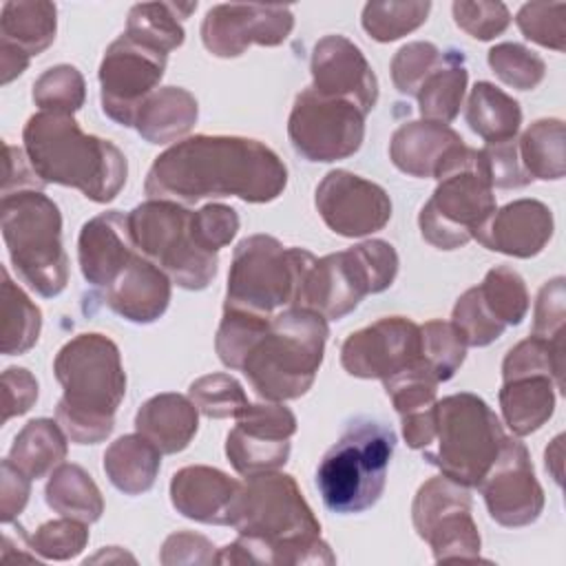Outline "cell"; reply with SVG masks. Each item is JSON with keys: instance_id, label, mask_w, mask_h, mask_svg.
Returning <instances> with one entry per match:
<instances>
[{"instance_id": "1f68e13d", "label": "cell", "mask_w": 566, "mask_h": 566, "mask_svg": "<svg viewBox=\"0 0 566 566\" xmlns=\"http://www.w3.org/2000/svg\"><path fill=\"white\" fill-rule=\"evenodd\" d=\"M69 436L57 420L35 418L29 420L15 436L9 460L31 480H38L62 464L69 451Z\"/></svg>"}, {"instance_id": "9a60e30c", "label": "cell", "mask_w": 566, "mask_h": 566, "mask_svg": "<svg viewBox=\"0 0 566 566\" xmlns=\"http://www.w3.org/2000/svg\"><path fill=\"white\" fill-rule=\"evenodd\" d=\"M168 55L126 33L113 40L99 64L102 111L119 126H135L142 104L157 91Z\"/></svg>"}, {"instance_id": "94428289", "label": "cell", "mask_w": 566, "mask_h": 566, "mask_svg": "<svg viewBox=\"0 0 566 566\" xmlns=\"http://www.w3.org/2000/svg\"><path fill=\"white\" fill-rule=\"evenodd\" d=\"M46 184L31 168L27 153L11 144L4 146V179H2V197L22 192V190H42Z\"/></svg>"}, {"instance_id": "ee69618b", "label": "cell", "mask_w": 566, "mask_h": 566, "mask_svg": "<svg viewBox=\"0 0 566 566\" xmlns=\"http://www.w3.org/2000/svg\"><path fill=\"white\" fill-rule=\"evenodd\" d=\"M33 102L40 111L73 115L84 106L86 84L82 73L71 64H57L46 69L33 82Z\"/></svg>"}, {"instance_id": "484cf974", "label": "cell", "mask_w": 566, "mask_h": 566, "mask_svg": "<svg viewBox=\"0 0 566 566\" xmlns=\"http://www.w3.org/2000/svg\"><path fill=\"white\" fill-rule=\"evenodd\" d=\"M239 484L241 482L214 467H184L170 480V502L177 513L188 520L201 524H228V509Z\"/></svg>"}, {"instance_id": "6125c7cd", "label": "cell", "mask_w": 566, "mask_h": 566, "mask_svg": "<svg viewBox=\"0 0 566 566\" xmlns=\"http://www.w3.org/2000/svg\"><path fill=\"white\" fill-rule=\"evenodd\" d=\"M562 458H564V436L559 433L544 451V464H546V471L553 475V480L557 484H562Z\"/></svg>"}, {"instance_id": "e0dca14e", "label": "cell", "mask_w": 566, "mask_h": 566, "mask_svg": "<svg viewBox=\"0 0 566 566\" xmlns=\"http://www.w3.org/2000/svg\"><path fill=\"white\" fill-rule=\"evenodd\" d=\"M478 489L489 515L502 526H528L544 511V489L535 478L528 449L517 438L506 436Z\"/></svg>"}, {"instance_id": "30bf717a", "label": "cell", "mask_w": 566, "mask_h": 566, "mask_svg": "<svg viewBox=\"0 0 566 566\" xmlns=\"http://www.w3.org/2000/svg\"><path fill=\"white\" fill-rule=\"evenodd\" d=\"M438 186L418 214L420 234L438 250L467 245L495 212L493 186L482 153L467 144L436 177Z\"/></svg>"}, {"instance_id": "ffe728a7", "label": "cell", "mask_w": 566, "mask_h": 566, "mask_svg": "<svg viewBox=\"0 0 566 566\" xmlns=\"http://www.w3.org/2000/svg\"><path fill=\"white\" fill-rule=\"evenodd\" d=\"M420 360V325L405 316H385L349 334L340 345V365L356 378H389Z\"/></svg>"}, {"instance_id": "7bdbcfd3", "label": "cell", "mask_w": 566, "mask_h": 566, "mask_svg": "<svg viewBox=\"0 0 566 566\" xmlns=\"http://www.w3.org/2000/svg\"><path fill=\"white\" fill-rule=\"evenodd\" d=\"M524 374H548L559 394H564V343H548L528 336L509 349L502 363V380Z\"/></svg>"}, {"instance_id": "4fadbf2b", "label": "cell", "mask_w": 566, "mask_h": 566, "mask_svg": "<svg viewBox=\"0 0 566 566\" xmlns=\"http://www.w3.org/2000/svg\"><path fill=\"white\" fill-rule=\"evenodd\" d=\"M365 113L338 97H325L312 86L303 88L287 119V137L292 148L307 161L347 159L363 146Z\"/></svg>"}, {"instance_id": "7dc6e473", "label": "cell", "mask_w": 566, "mask_h": 566, "mask_svg": "<svg viewBox=\"0 0 566 566\" xmlns=\"http://www.w3.org/2000/svg\"><path fill=\"white\" fill-rule=\"evenodd\" d=\"M190 400L206 418H234L248 407V396L237 378L230 374H208L190 382Z\"/></svg>"}, {"instance_id": "680465c9", "label": "cell", "mask_w": 566, "mask_h": 566, "mask_svg": "<svg viewBox=\"0 0 566 566\" xmlns=\"http://www.w3.org/2000/svg\"><path fill=\"white\" fill-rule=\"evenodd\" d=\"M38 400V380L24 367L2 371V422L27 413Z\"/></svg>"}, {"instance_id": "74e56055", "label": "cell", "mask_w": 566, "mask_h": 566, "mask_svg": "<svg viewBox=\"0 0 566 566\" xmlns=\"http://www.w3.org/2000/svg\"><path fill=\"white\" fill-rule=\"evenodd\" d=\"M42 312L40 307L20 290L7 268H2V340L0 349L4 356H15L29 352L40 336Z\"/></svg>"}, {"instance_id": "83f0119b", "label": "cell", "mask_w": 566, "mask_h": 566, "mask_svg": "<svg viewBox=\"0 0 566 566\" xmlns=\"http://www.w3.org/2000/svg\"><path fill=\"white\" fill-rule=\"evenodd\" d=\"M555 382L548 374H524L502 380L500 409L515 436L537 431L555 411Z\"/></svg>"}, {"instance_id": "d6a6232c", "label": "cell", "mask_w": 566, "mask_h": 566, "mask_svg": "<svg viewBox=\"0 0 566 566\" xmlns=\"http://www.w3.org/2000/svg\"><path fill=\"white\" fill-rule=\"evenodd\" d=\"M469 73L460 51H444L442 62L427 75L418 91V111L422 119L449 124L458 117Z\"/></svg>"}, {"instance_id": "b9f144b4", "label": "cell", "mask_w": 566, "mask_h": 566, "mask_svg": "<svg viewBox=\"0 0 566 566\" xmlns=\"http://www.w3.org/2000/svg\"><path fill=\"white\" fill-rule=\"evenodd\" d=\"M462 334L447 321H427L420 325V363L431 371L438 382L453 378L467 356Z\"/></svg>"}, {"instance_id": "8d00e7d4", "label": "cell", "mask_w": 566, "mask_h": 566, "mask_svg": "<svg viewBox=\"0 0 566 566\" xmlns=\"http://www.w3.org/2000/svg\"><path fill=\"white\" fill-rule=\"evenodd\" d=\"M517 155L531 179H562L566 175L564 122L557 117L533 122L517 139Z\"/></svg>"}, {"instance_id": "d590c367", "label": "cell", "mask_w": 566, "mask_h": 566, "mask_svg": "<svg viewBox=\"0 0 566 566\" xmlns=\"http://www.w3.org/2000/svg\"><path fill=\"white\" fill-rule=\"evenodd\" d=\"M46 504L64 515L93 524L104 513V497L93 478L80 464H60L44 486Z\"/></svg>"}, {"instance_id": "8fae6325", "label": "cell", "mask_w": 566, "mask_h": 566, "mask_svg": "<svg viewBox=\"0 0 566 566\" xmlns=\"http://www.w3.org/2000/svg\"><path fill=\"white\" fill-rule=\"evenodd\" d=\"M312 261V252L285 248L270 234L241 239L232 254L223 307L261 316L294 307L303 274Z\"/></svg>"}, {"instance_id": "6da1fadb", "label": "cell", "mask_w": 566, "mask_h": 566, "mask_svg": "<svg viewBox=\"0 0 566 566\" xmlns=\"http://www.w3.org/2000/svg\"><path fill=\"white\" fill-rule=\"evenodd\" d=\"M285 186L287 168L263 142L239 135H195L155 157L144 190L148 199L184 206L208 197L268 203Z\"/></svg>"}, {"instance_id": "277c9868", "label": "cell", "mask_w": 566, "mask_h": 566, "mask_svg": "<svg viewBox=\"0 0 566 566\" xmlns=\"http://www.w3.org/2000/svg\"><path fill=\"white\" fill-rule=\"evenodd\" d=\"M24 153L44 184L77 188L97 203L113 201L126 184L124 153L108 139L82 133L73 115L40 111L22 130Z\"/></svg>"}, {"instance_id": "7a4b0ae2", "label": "cell", "mask_w": 566, "mask_h": 566, "mask_svg": "<svg viewBox=\"0 0 566 566\" xmlns=\"http://www.w3.org/2000/svg\"><path fill=\"white\" fill-rule=\"evenodd\" d=\"M228 524L239 537L217 553V564L310 566L334 564L321 539V522L287 473L248 475L228 509Z\"/></svg>"}, {"instance_id": "9c48e42d", "label": "cell", "mask_w": 566, "mask_h": 566, "mask_svg": "<svg viewBox=\"0 0 566 566\" xmlns=\"http://www.w3.org/2000/svg\"><path fill=\"white\" fill-rule=\"evenodd\" d=\"M504 440L493 409L478 394L460 391L436 400V436L422 455L442 475L471 489L482 482Z\"/></svg>"}, {"instance_id": "f5cc1de1", "label": "cell", "mask_w": 566, "mask_h": 566, "mask_svg": "<svg viewBox=\"0 0 566 566\" xmlns=\"http://www.w3.org/2000/svg\"><path fill=\"white\" fill-rule=\"evenodd\" d=\"M190 232L206 252H219L239 232V214L226 203H206L190 217Z\"/></svg>"}, {"instance_id": "d6986e66", "label": "cell", "mask_w": 566, "mask_h": 566, "mask_svg": "<svg viewBox=\"0 0 566 566\" xmlns=\"http://www.w3.org/2000/svg\"><path fill=\"white\" fill-rule=\"evenodd\" d=\"M325 226L340 237H367L391 219V199L382 186L349 170H329L314 195Z\"/></svg>"}, {"instance_id": "52a82bcc", "label": "cell", "mask_w": 566, "mask_h": 566, "mask_svg": "<svg viewBox=\"0 0 566 566\" xmlns=\"http://www.w3.org/2000/svg\"><path fill=\"white\" fill-rule=\"evenodd\" d=\"M2 239L18 276L40 296L53 298L69 283L60 208L42 190L2 197Z\"/></svg>"}, {"instance_id": "ab89813d", "label": "cell", "mask_w": 566, "mask_h": 566, "mask_svg": "<svg viewBox=\"0 0 566 566\" xmlns=\"http://www.w3.org/2000/svg\"><path fill=\"white\" fill-rule=\"evenodd\" d=\"M478 287V294L484 307L495 321L504 327L520 325L528 312V290L524 279L509 265H495L486 272L484 281Z\"/></svg>"}, {"instance_id": "f907efd6", "label": "cell", "mask_w": 566, "mask_h": 566, "mask_svg": "<svg viewBox=\"0 0 566 566\" xmlns=\"http://www.w3.org/2000/svg\"><path fill=\"white\" fill-rule=\"evenodd\" d=\"M29 539L33 553L44 559H71L84 551L88 542V524L62 515L60 520L40 524Z\"/></svg>"}, {"instance_id": "5b68a950", "label": "cell", "mask_w": 566, "mask_h": 566, "mask_svg": "<svg viewBox=\"0 0 566 566\" xmlns=\"http://www.w3.org/2000/svg\"><path fill=\"white\" fill-rule=\"evenodd\" d=\"M329 336L327 318L307 307L276 312L245 356L241 371L256 396L283 402L301 398L323 363Z\"/></svg>"}, {"instance_id": "91938a15", "label": "cell", "mask_w": 566, "mask_h": 566, "mask_svg": "<svg viewBox=\"0 0 566 566\" xmlns=\"http://www.w3.org/2000/svg\"><path fill=\"white\" fill-rule=\"evenodd\" d=\"M31 478H27L9 458L0 464V520L11 524L27 506Z\"/></svg>"}, {"instance_id": "603a6c76", "label": "cell", "mask_w": 566, "mask_h": 566, "mask_svg": "<svg viewBox=\"0 0 566 566\" xmlns=\"http://www.w3.org/2000/svg\"><path fill=\"white\" fill-rule=\"evenodd\" d=\"M128 214L106 210L88 219L77 237V261L82 276L99 290H106L135 256Z\"/></svg>"}, {"instance_id": "cb8c5ba5", "label": "cell", "mask_w": 566, "mask_h": 566, "mask_svg": "<svg viewBox=\"0 0 566 566\" xmlns=\"http://www.w3.org/2000/svg\"><path fill=\"white\" fill-rule=\"evenodd\" d=\"M462 146V137L447 124L418 119L394 130L389 142V159L405 175L436 179Z\"/></svg>"}, {"instance_id": "f35d334b", "label": "cell", "mask_w": 566, "mask_h": 566, "mask_svg": "<svg viewBox=\"0 0 566 566\" xmlns=\"http://www.w3.org/2000/svg\"><path fill=\"white\" fill-rule=\"evenodd\" d=\"M431 2L427 0H374L363 7L360 24L376 42H394L427 22Z\"/></svg>"}, {"instance_id": "836d02e7", "label": "cell", "mask_w": 566, "mask_h": 566, "mask_svg": "<svg viewBox=\"0 0 566 566\" xmlns=\"http://www.w3.org/2000/svg\"><path fill=\"white\" fill-rule=\"evenodd\" d=\"M464 119L486 144L513 139L522 124L520 102L491 82H475L469 93Z\"/></svg>"}, {"instance_id": "4316f807", "label": "cell", "mask_w": 566, "mask_h": 566, "mask_svg": "<svg viewBox=\"0 0 566 566\" xmlns=\"http://www.w3.org/2000/svg\"><path fill=\"white\" fill-rule=\"evenodd\" d=\"M135 429L161 453H179L199 429V409L190 396L186 398L175 391L157 394L137 409Z\"/></svg>"}, {"instance_id": "ba28073f", "label": "cell", "mask_w": 566, "mask_h": 566, "mask_svg": "<svg viewBox=\"0 0 566 566\" xmlns=\"http://www.w3.org/2000/svg\"><path fill=\"white\" fill-rule=\"evenodd\" d=\"M398 252L382 239L356 243L321 256L303 274L294 307H307L338 321L354 312L367 294L385 292L398 274Z\"/></svg>"}, {"instance_id": "f1b7e54d", "label": "cell", "mask_w": 566, "mask_h": 566, "mask_svg": "<svg viewBox=\"0 0 566 566\" xmlns=\"http://www.w3.org/2000/svg\"><path fill=\"white\" fill-rule=\"evenodd\" d=\"M199 104L181 86L157 88L139 108L135 128L148 144H170L181 139L197 122Z\"/></svg>"}, {"instance_id": "d4e9b609", "label": "cell", "mask_w": 566, "mask_h": 566, "mask_svg": "<svg viewBox=\"0 0 566 566\" xmlns=\"http://www.w3.org/2000/svg\"><path fill=\"white\" fill-rule=\"evenodd\" d=\"M168 274L142 254H135L111 287L104 290L106 305L130 323H155L170 303Z\"/></svg>"}, {"instance_id": "2e32d148", "label": "cell", "mask_w": 566, "mask_h": 566, "mask_svg": "<svg viewBox=\"0 0 566 566\" xmlns=\"http://www.w3.org/2000/svg\"><path fill=\"white\" fill-rule=\"evenodd\" d=\"M226 438V455L241 475L281 469L290 458V438L296 433V416L281 402H250L237 416Z\"/></svg>"}, {"instance_id": "44dd1931", "label": "cell", "mask_w": 566, "mask_h": 566, "mask_svg": "<svg viewBox=\"0 0 566 566\" xmlns=\"http://www.w3.org/2000/svg\"><path fill=\"white\" fill-rule=\"evenodd\" d=\"M312 88L356 104L365 115L378 102V80L363 51L345 35H325L312 49Z\"/></svg>"}, {"instance_id": "3957f363", "label": "cell", "mask_w": 566, "mask_h": 566, "mask_svg": "<svg viewBox=\"0 0 566 566\" xmlns=\"http://www.w3.org/2000/svg\"><path fill=\"white\" fill-rule=\"evenodd\" d=\"M53 371L62 385L55 420L75 444H97L115 427L126 394L119 347L104 334H77L60 347Z\"/></svg>"}, {"instance_id": "f6af8a7d", "label": "cell", "mask_w": 566, "mask_h": 566, "mask_svg": "<svg viewBox=\"0 0 566 566\" xmlns=\"http://www.w3.org/2000/svg\"><path fill=\"white\" fill-rule=\"evenodd\" d=\"M486 60L495 77L517 91H533L546 75L544 60L517 42L495 44Z\"/></svg>"}, {"instance_id": "7402d4cb", "label": "cell", "mask_w": 566, "mask_h": 566, "mask_svg": "<svg viewBox=\"0 0 566 566\" xmlns=\"http://www.w3.org/2000/svg\"><path fill=\"white\" fill-rule=\"evenodd\" d=\"M555 230L553 212L537 199H515L495 210L475 232V241L491 250L515 259L539 254Z\"/></svg>"}, {"instance_id": "681fc988", "label": "cell", "mask_w": 566, "mask_h": 566, "mask_svg": "<svg viewBox=\"0 0 566 566\" xmlns=\"http://www.w3.org/2000/svg\"><path fill=\"white\" fill-rule=\"evenodd\" d=\"M442 51L433 42H409L391 60V82L402 95L416 97L427 75L442 62Z\"/></svg>"}, {"instance_id": "e575fe53", "label": "cell", "mask_w": 566, "mask_h": 566, "mask_svg": "<svg viewBox=\"0 0 566 566\" xmlns=\"http://www.w3.org/2000/svg\"><path fill=\"white\" fill-rule=\"evenodd\" d=\"M197 9V2H142L130 7L126 20V35L148 44L161 53L179 49L186 40L181 20Z\"/></svg>"}, {"instance_id": "6f0895ef", "label": "cell", "mask_w": 566, "mask_h": 566, "mask_svg": "<svg viewBox=\"0 0 566 566\" xmlns=\"http://www.w3.org/2000/svg\"><path fill=\"white\" fill-rule=\"evenodd\" d=\"M159 562L166 566L172 564H217V553H214V544L199 535V533H190V531H179L166 537L161 553H159Z\"/></svg>"}, {"instance_id": "816d5d0a", "label": "cell", "mask_w": 566, "mask_h": 566, "mask_svg": "<svg viewBox=\"0 0 566 566\" xmlns=\"http://www.w3.org/2000/svg\"><path fill=\"white\" fill-rule=\"evenodd\" d=\"M453 327L462 334L464 343L471 347H486L504 334V325L491 316L484 307L478 287H469L453 305L451 314Z\"/></svg>"}, {"instance_id": "60d3db41", "label": "cell", "mask_w": 566, "mask_h": 566, "mask_svg": "<svg viewBox=\"0 0 566 566\" xmlns=\"http://www.w3.org/2000/svg\"><path fill=\"white\" fill-rule=\"evenodd\" d=\"M272 316H261L234 307H223V316L214 336V349L219 360L228 369H239L254 347V343L261 338V334L268 329Z\"/></svg>"}, {"instance_id": "4dcf8cb0", "label": "cell", "mask_w": 566, "mask_h": 566, "mask_svg": "<svg viewBox=\"0 0 566 566\" xmlns=\"http://www.w3.org/2000/svg\"><path fill=\"white\" fill-rule=\"evenodd\" d=\"M159 467L161 451L139 433L117 438L104 453L106 478L126 495H139L153 489Z\"/></svg>"}, {"instance_id": "f546056e", "label": "cell", "mask_w": 566, "mask_h": 566, "mask_svg": "<svg viewBox=\"0 0 566 566\" xmlns=\"http://www.w3.org/2000/svg\"><path fill=\"white\" fill-rule=\"evenodd\" d=\"M57 9L46 0H9L0 9V46L29 57L40 55L55 40Z\"/></svg>"}, {"instance_id": "8992f818", "label": "cell", "mask_w": 566, "mask_h": 566, "mask_svg": "<svg viewBox=\"0 0 566 566\" xmlns=\"http://www.w3.org/2000/svg\"><path fill=\"white\" fill-rule=\"evenodd\" d=\"M394 449L391 427L371 418L352 420L318 462L316 489L323 504L340 515L371 509L382 495Z\"/></svg>"}, {"instance_id": "bcb514c9", "label": "cell", "mask_w": 566, "mask_h": 566, "mask_svg": "<svg viewBox=\"0 0 566 566\" xmlns=\"http://www.w3.org/2000/svg\"><path fill=\"white\" fill-rule=\"evenodd\" d=\"M387 396L394 402L400 420L429 411L436 405L438 380L431 371L418 360L416 365L389 376L382 380Z\"/></svg>"}, {"instance_id": "7c38bea8", "label": "cell", "mask_w": 566, "mask_h": 566, "mask_svg": "<svg viewBox=\"0 0 566 566\" xmlns=\"http://www.w3.org/2000/svg\"><path fill=\"white\" fill-rule=\"evenodd\" d=\"M190 217L192 210L184 203L148 199L128 212V228L135 250L161 268L172 283L184 290H203L217 274L219 256L197 245Z\"/></svg>"}, {"instance_id": "ac0fdd59", "label": "cell", "mask_w": 566, "mask_h": 566, "mask_svg": "<svg viewBox=\"0 0 566 566\" xmlns=\"http://www.w3.org/2000/svg\"><path fill=\"white\" fill-rule=\"evenodd\" d=\"M294 29L285 4H214L201 22V42L214 57H239L248 46H279Z\"/></svg>"}, {"instance_id": "11a10c76", "label": "cell", "mask_w": 566, "mask_h": 566, "mask_svg": "<svg viewBox=\"0 0 566 566\" xmlns=\"http://www.w3.org/2000/svg\"><path fill=\"white\" fill-rule=\"evenodd\" d=\"M564 276L546 281L535 301L533 314V336H539L548 343H564L566 325V287Z\"/></svg>"}, {"instance_id": "5bb4252c", "label": "cell", "mask_w": 566, "mask_h": 566, "mask_svg": "<svg viewBox=\"0 0 566 566\" xmlns=\"http://www.w3.org/2000/svg\"><path fill=\"white\" fill-rule=\"evenodd\" d=\"M411 520L418 537L431 546L436 562L480 557L482 542L471 515V493L447 475L440 473L418 489Z\"/></svg>"}, {"instance_id": "c3c4849f", "label": "cell", "mask_w": 566, "mask_h": 566, "mask_svg": "<svg viewBox=\"0 0 566 566\" xmlns=\"http://www.w3.org/2000/svg\"><path fill=\"white\" fill-rule=\"evenodd\" d=\"M522 35L539 46L566 49V2H526L515 15Z\"/></svg>"}, {"instance_id": "db71d44e", "label": "cell", "mask_w": 566, "mask_h": 566, "mask_svg": "<svg viewBox=\"0 0 566 566\" xmlns=\"http://www.w3.org/2000/svg\"><path fill=\"white\" fill-rule=\"evenodd\" d=\"M455 24L475 40H493L511 24V13L504 2L458 0L451 4Z\"/></svg>"}, {"instance_id": "9f6ffc18", "label": "cell", "mask_w": 566, "mask_h": 566, "mask_svg": "<svg viewBox=\"0 0 566 566\" xmlns=\"http://www.w3.org/2000/svg\"><path fill=\"white\" fill-rule=\"evenodd\" d=\"M480 153L493 188H522L533 181L522 168L515 137L486 144L484 148H480Z\"/></svg>"}]
</instances>
